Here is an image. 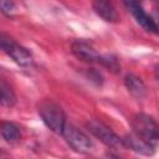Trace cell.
Listing matches in <instances>:
<instances>
[{"instance_id":"6da1fadb","label":"cell","mask_w":159,"mask_h":159,"mask_svg":"<svg viewBox=\"0 0 159 159\" xmlns=\"http://www.w3.org/2000/svg\"><path fill=\"white\" fill-rule=\"evenodd\" d=\"M39 116L48 129L57 134H62L66 123L65 112L58 103L52 99H43L37 106Z\"/></svg>"},{"instance_id":"7a4b0ae2","label":"cell","mask_w":159,"mask_h":159,"mask_svg":"<svg viewBox=\"0 0 159 159\" xmlns=\"http://www.w3.org/2000/svg\"><path fill=\"white\" fill-rule=\"evenodd\" d=\"M133 133L155 147L159 143V124L157 120L144 113L135 114L130 122Z\"/></svg>"},{"instance_id":"3957f363","label":"cell","mask_w":159,"mask_h":159,"mask_svg":"<svg viewBox=\"0 0 159 159\" xmlns=\"http://www.w3.org/2000/svg\"><path fill=\"white\" fill-rule=\"evenodd\" d=\"M0 46L1 50L12 58L14 62H16L21 67H31L34 65V58L31 52L25 48L24 46L19 45L15 40H12L6 34H1L0 37Z\"/></svg>"},{"instance_id":"277c9868","label":"cell","mask_w":159,"mask_h":159,"mask_svg":"<svg viewBox=\"0 0 159 159\" xmlns=\"http://www.w3.org/2000/svg\"><path fill=\"white\" fill-rule=\"evenodd\" d=\"M61 135L65 138L66 143L77 153L86 154V153L92 152L93 149V143L89 139V137L71 124L65 125Z\"/></svg>"},{"instance_id":"5b68a950","label":"cell","mask_w":159,"mask_h":159,"mask_svg":"<svg viewBox=\"0 0 159 159\" xmlns=\"http://www.w3.org/2000/svg\"><path fill=\"white\" fill-rule=\"evenodd\" d=\"M86 127L87 129L96 137L98 138L103 144H106L107 147H111V148H118V147H123V140L122 138H119L111 128H108L106 124L96 120V119H92V120H88L86 123Z\"/></svg>"},{"instance_id":"8992f818","label":"cell","mask_w":159,"mask_h":159,"mask_svg":"<svg viewBox=\"0 0 159 159\" xmlns=\"http://www.w3.org/2000/svg\"><path fill=\"white\" fill-rule=\"evenodd\" d=\"M71 51L78 60L84 62H99L101 58V55L96 51V48L83 40L73 41L71 45Z\"/></svg>"},{"instance_id":"52a82bcc","label":"cell","mask_w":159,"mask_h":159,"mask_svg":"<svg viewBox=\"0 0 159 159\" xmlns=\"http://www.w3.org/2000/svg\"><path fill=\"white\" fill-rule=\"evenodd\" d=\"M122 140H123V147H125L135 153H139L143 155H152L154 153V147L134 133L127 134L125 137L122 138Z\"/></svg>"},{"instance_id":"ba28073f","label":"cell","mask_w":159,"mask_h":159,"mask_svg":"<svg viewBox=\"0 0 159 159\" xmlns=\"http://www.w3.org/2000/svg\"><path fill=\"white\" fill-rule=\"evenodd\" d=\"M93 9L96 14L104 21L117 22L119 20V15L113 0H93Z\"/></svg>"},{"instance_id":"9c48e42d","label":"cell","mask_w":159,"mask_h":159,"mask_svg":"<svg viewBox=\"0 0 159 159\" xmlns=\"http://www.w3.org/2000/svg\"><path fill=\"white\" fill-rule=\"evenodd\" d=\"M124 84H125V88L128 89V92L137 98H142L147 93V87H145L144 82L142 81V78H139L138 76H135L133 73H129L124 77Z\"/></svg>"},{"instance_id":"30bf717a","label":"cell","mask_w":159,"mask_h":159,"mask_svg":"<svg viewBox=\"0 0 159 159\" xmlns=\"http://www.w3.org/2000/svg\"><path fill=\"white\" fill-rule=\"evenodd\" d=\"M129 11L132 12V15H133V16H134V19L137 20V22H138L143 29H145V30H147V31H149V32L158 34V30H157V25H155L154 17L149 16V15L144 11V9H143V6H142V5H140V6L134 7V9L129 10Z\"/></svg>"},{"instance_id":"8fae6325","label":"cell","mask_w":159,"mask_h":159,"mask_svg":"<svg viewBox=\"0 0 159 159\" xmlns=\"http://www.w3.org/2000/svg\"><path fill=\"white\" fill-rule=\"evenodd\" d=\"M1 135L7 143H16L21 138L20 129L12 122H2L1 123Z\"/></svg>"},{"instance_id":"7c38bea8","label":"cell","mask_w":159,"mask_h":159,"mask_svg":"<svg viewBox=\"0 0 159 159\" xmlns=\"http://www.w3.org/2000/svg\"><path fill=\"white\" fill-rule=\"evenodd\" d=\"M0 92H1V104L6 107H12L16 103V96L12 91V88L5 82V80H1L0 84Z\"/></svg>"},{"instance_id":"4fadbf2b","label":"cell","mask_w":159,"mask_h":159,"mask_svg":"<svg viewBox=\"0 0 159 159\" xmlns=\"http://www.w3.org/2000/svg\"><path fill=\"white\" fill-rule=\"evenodd\" d=\"M103 67H106L107 70L112 71V72H119L120 70V65H119V60L114 56V55H101L99 62Z\"/></svg>"},{"instance_id":"5bb4252c","label":"cell","mask_w":159,"mask_h":159,"mask_svg":"<svg viewBox=\"0 0 159 159\" xmlns=\"http://www.w3.org/2000/svg\"><path fill=\"white\" fill-rule=\"evenodd\" d=\"M14 10H15V4L12 0H1V11L5 15L10 16L14 12Z\"/></svg>"},{"instance_id":"9a60e30c","label":"cell","mask_w":159,"mask_h":159,"mask_svg":"<svg viewBox=\"0 0 159 159\" xmlns=\"http://www.w3.org/2000/svg\"><path fill=\"white\" fill-rule=\"evenodd\" d=\"M122 1H123V4H124L129 10H132V9H134V7L142 5V0H122Z\"/></svg>"},{"instance_id":"2e32d148","label":"cell","mask_w":159,"mask_h":159,"mask_svg":"<svg viewBox=\"0 0 159 159\" xmlns=\"http://www.w3.org/2000/svg\"><path fill=\"white\" fill-rule=\"evenodd\" d=\"M155 77H157V80L159 81V63H158L157 67H155Z\"/></svg>"},{"instance_id":"e0dca14e","label":"cell","mask_w":159,"mask_h":159,"mask_svg":"<svg viewBox=\"0 0 159 159\" xmlns=\"http://www.w3.org/2000/svg\"><path fill=\"white\" fill-rule=\"evenodd\" d=\"M154 21H155V25H157V30H158V34H159V15H158V17H157V19H154Z\"/></svg>"}]
</instances>
